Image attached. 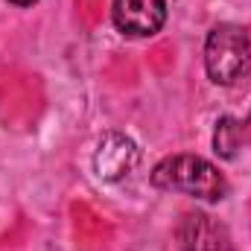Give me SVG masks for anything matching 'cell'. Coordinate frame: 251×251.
I'll use <instances>...</instances> for the list:
<instances>
[{
  "mask_svg": "<svg viewBox=\"0 0 251 251\" xmlns=\"http://www.w3.org/2000/svg\"><path fill=\"white\" fill-rule=\"evenodd\" d=\"M152 184L170 193H187L201 201H222L228 196L225 176L199 155H170L152 170Z\"/></svg>",
  "mask_w": 251,
  "mask_h": 251,
  "instance_id": "6da1fadb",
  "label": "cell"
},
{
  "mask_svg": "<svg viewBox=\"0 0 251 251\" xmlns=\"http://www.w3.org/2000/svg\"><path fill=\"white\" fill-rule=\"evenodd\" d=\"M251 67V38L237 24H219L204 41V70L216 85H234Z\"/></svg>",
  "mask_w": 251,
  "mask_h": 251,
  "instance_id": "7a4b0ae2",
  "label": "cell"
},
{
  "mask_svg": "<svg viewBox=\"0 0 251 251\" xmlns=\"http://www.w3.org/2000/svg\"><path fill=\"white\" fill-rule=\"evenodd\" d=\"M176 240H178L181 251H234L228 228L201 210H187L178 219Z\"/></svg>",
  "mask_w": 251,
  "mask_h": 251,
  "instance_id": "3957f363",
  "label": "cell"
},
{
  "mask_svg": "<svg viewBox=\"0 0 251 251\" xmlns=\"http://www.w3.org/2000/svg\"><path fill=\"white\" fill-rule=\"evenodd\" d=\"M111 18L123 35L149 38L167 24V0H114Z\"/></svg>",
  "mask_w": 251,
  "mask_h": 251,
  "instance_id": "277c9868",
  "label": "cell"
},
{
  "mask_svg": "<svg viewBox=\"0 0 251 251\" xmlns=\"http://www.w3.org/2000/svg\"><path fill=\"white\" fill-rule=\"evenodd\" d=\"M137 158H140V152L131 137H126L120 131H108V134H102V140L94 152V173L102 181H120L137 167Z\"/></svg>",
  "mask_w": 251,
  "mask_h": 251,
  "instance_id": "5b68a950",
  "label": "cell"
},
{
  "mask_svg": "<svg viewBox=\"0 0 251 251\" xmlns=\"http://www.w3.org/2000/svg\"><path fill=\"white\" fill-rule=\"evenodd\" d=\"M240 140H243V126L237 123L234 117H222V120L216 123L213 146H216V152H219L222 158H234V152H237Z\"/></svg>",
  "mask_w": 251,
  "mask_h": 251,
  "instance_id": "8992f818",
  "label": "cell"
},
{
  "mask_svg": "<svg viewBox=\"0 0 251 251\" xmlns=\"http://www.w3.org/2000/svg\"><path fill=\"white\" fill-rule=\"evenodd\" d=\"M9 3H12V6H32L35 0H9Z\"/></svg>",
  "mask_w": 251,
  "mask_h": 251,
  "instance_id": "52a82bcc",
  "label": "cell"
},
{
  "mask_svg": "<svg viewBox=\"0 0 251 251\" xmlns=\"http://www.w3.org/2000/svg\"><path fill=\"white\" fill-rule=\"evenodd\" d=\"M243 131H249V137H251V117H249V123L243 126Z\"/></svg>",
  "mask_w": 251,
  "mask_h": 251,
  "instance_id": "ba28073f",
  "label": "cell"
}]
</instances>
